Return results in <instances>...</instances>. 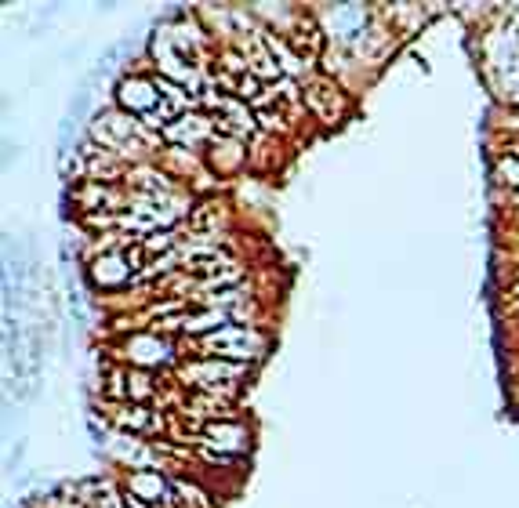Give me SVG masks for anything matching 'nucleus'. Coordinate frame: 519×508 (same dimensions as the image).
I'll return each mask as SVG.
<instances>
[{
    "mask_svg": "<svg viewBox=\"0 0 519 508\" xmlns=\"http://www.w3.org/2000/svg\"><path fill=\"white\" fill-rule=\"evenodd\" d=\"M171 487H175V508H218L215 490L186 472H171Z\"/></svg>",
    "mask_w": 519,
    "mask_h": 508,
    "instance_id": "nucleus-10",
    "label": "nucleus"
},
{
    "mask_svg": "<svg viewBox=\"0 0 519 508\" xmlns=\"http://www.w3.org/2000/svg\"><path fill=\"white\" fill-rule=\"evenodd\" d=\"M120 487L131 498L146 501L153 508H175V487H171V472L167 469H124Z\"/></svg>",
    "mask_w": 519,
    "mask_h": 508,
    "instance_id": "nucleus-8",
    "label": "nucleus"
},
{
    "mask_svg": "<svg viewBox=\"0 0 519 508\" xmlns=\"http://www.w3.org/2000/svg\"><path fill=\"white\" fill-rule=\"evenodd\" d=\"M302 88H305V113L313 120H320V124H327V127L342 124V120L353 113V102H349L345 84H338V80L320 73V69L305 80Z\"/></svg>",
    "mask_w": 519,
    "mask_h": 508,
    "instance_id": "nucleus-4",
    "label": "nucleus"
},
{
    "mask_svg": "<svg viewBox=\"0 0 519 508\" xmlns=\"http://www.w3.org/2000/svg\"><path fill=\"white\" fill-rule=\"evenodd\" d=\"M218 135V120L215 113H204V109H189L175 124L164 127V146L189 149V153H204Z\"/></svg>",
    "mask_w": 519,
    "mask_h": 508,
    "instance_id": "nucleus-7",
    "label": "nucleus"
},
{
    "mask_svg": "<svg viewBox=\"0 0 519 508\" xmlns=\"http://www.w3.org/2000/svg\"><path fill=\"white\" fill-rule=\"evenodd\" d=\"M207 171L215 178H233L251 164V142L233 135H215V142L204 149Z\"/></svg>",
    "mask_w": 519,
    "mask_h": 508,
    "instance_id": "nucleus-9",
    "label": "nucleus"
},
{
    "mask_svg": "<svg viewBox=\"0 0 519 508\" xmlns=\"http://www.w3.org/2000/svg\"><path fill=\"white\" fill-rule=\"evenodd\" d=\"M255 443V432L244 418H222V421H207L189 436V447H207L218 454H233V458H247Z\"/></svg>",
    "mask_w": 519,
    "mask_h": 508,
    "instance_id": "nucleus-5",
    "label": "nucleus"
},
{
    "mask_svg": "<svg viewBox=\"0 0 519 508\" xmlns=\"http://www.w3.org/2000/svg\"><path fill=\"white\" fill-rule=\"evenodd\" d=\"M269 349H273V331L269 327L229 323V327L207 334V338L186 342L182 345V356H211V360H233V363H247V367H258L269 356Z\"/></svg>",
    "mask_w": 519,
    "mask_h": 508,
    "instance_id": "nucleus-1",
    "label": "nucleus"
},
{
    "mask_svg": "<svg viewBox=\"0 0 519 508\" xmlns=\"http://www.w3.org/2000/svg\"><path fill=\"white\" fill-rule=\"evenodd\" d=\"M494 178H498L501 186H509V193H519V160L498 157L494 160Z\"/></svg>",
    "mask_w": 519,
    "mask_h": 508,
    "instance_id": "nucleus-11",
    "label": "nucleus"
},
{
    "mask_svg": "<svg viewBox=\"0 0 519 508\" xmlns=\"http://www.w3.org/2000/svg\"><path fill=\"white\" fill-rule=\"evenodd\" d=\"M113 102H117L124 113L146 120L149 113H157L164 106V95L157 91V80H153V69H131L117 80V91H113Z\"/></svg>",
    "mask_w": 519,
    "mask_h": 508,
    "instance_id": "nucleus-6",
    "label": "nucleus"
},
{
    "mask_svg": "<svg viewBox=\"0 0 519 508\" xmlns=\"http://www.w3.org/2000/svg\"><path fill=\"white\" fill-rule=\"evenodd\" d=\"M120 352H124V367H138V371H157V367L164 371V367H171L175 371L178 360H182V342L153 331V327H135L120 342Z\"/></svg>",
    "mask_w": 519,
    "mask_h": 508,
    "instance_id": "nucleus-3",
    "label": "nucleus"
},
{
    "mask_svg": "<svg viewBox=\"0 0 519 508\" xmlns=\"http://www.w3.org/2000/svg\"><path fill=\"white\" fill-rule=\"evenodd\" d=\"M251 374L255 367H247V363L211 360V356H182L175 367V381L186 392H215L226 400H240V389Z\"/></svg>",
    "mask_w": 519,
    "mask_h": 508,
    "instance_id": "nucleus-2",
    "label": "nucleus"
}]
</instances>
